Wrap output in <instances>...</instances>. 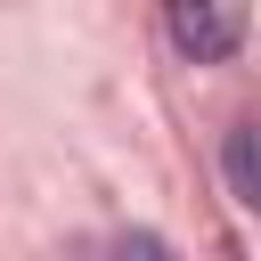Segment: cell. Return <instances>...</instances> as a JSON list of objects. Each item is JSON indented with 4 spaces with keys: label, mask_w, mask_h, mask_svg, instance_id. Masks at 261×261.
Listing matches in <instances>:
<instances>
[{
    "label": "cell",
    "mask_w": 261,
    "mask_h": 261,
    "mask_svg": "<svg viewBox=\"0 0 261 261\" xmlns=\"http://www.w3.org/2000/svg\"><path fill=\"white\" fill-rule=\"evenodd\" d=\"M163 24H171V49L179 57L220 65L245 41V0H163Z\"/></svg>",
    "instance_id": "cell-1"
},
{
    "label": "cell",
    "mask_w": 261,
    "mask_h": 261,
    "mask_svg": "<svg viewBox=\"0 0 261 261\" xmlns=\"http://www.w3.org/2000/svg\"><path fill=\"white\" fill-rule=\"evenodd\" d=\"M220 171H228L237 204H245V212H261V114L228 130V147H220Z\"/></svg>",
    "instance_id": "cell-2"
}]
</instances>
